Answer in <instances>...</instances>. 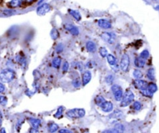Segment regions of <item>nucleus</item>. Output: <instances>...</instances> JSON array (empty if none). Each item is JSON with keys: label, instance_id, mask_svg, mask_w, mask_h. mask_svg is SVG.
<instances>
[{"label": "nucleus", "instance_id": "4468645a", "mask_svg": "<svg viewBox=\"0 0 159 133\" xmlns=\"http://www.w3.org/2000/svg\"><path fill=\"white\" fill-rule=\"evenodd\" d=\"M29 123L30 124L31 127L34 129L38 130V128L42 126V121L39 118H35V117H29L28 118Z\"/></svg>", "mask_w": 159, "mask_h": 133}, {"label": "nucleus", "instance_id": "4c0bfd02", "mask_svg": "<svg viewBox=\"0 0 159 133\" xmlns=\"http://www.w3.org/2000/svg\"><path fill=\"white\" fill-rule=\"evenodd\" d=\"M7 103V98L5 96H0V105L5 106Z\"/></svg>", "mask_w": 159, "mask_h": 133}, {"label": "nucleus", "instance_id": "b1692460", "mask_svg": "<svg viewBox=\"0 0 159 133\" xmlns=\"http://www.w3.org/2000/svg\"><path fill=\"white\" fill-rule=\"evenodd\" d=\"M69 13H70L76 21L81 20V15H80V13L79 12L76 11V10H69Z\"/></svg>", "mask_w": 159, "mask_h": 133}, {"label": "nucleus", "instance_id": "1a4fd4ad", "mask_svg": "<svg viewBox=\"0 0 159 133\" xmlns=\"http://www.w3.org/2000/svg\"><path fill=\"white\" fill-rule=\"evenodd\" d=\"M91 78H92V74H91V71H89V70H85V71H84L81 76L82 86H85L86 85H88L91 82Z\"/></svg>", "mask_w": 159, "mask_h": 133}, {"label": "nucleus", "instance_id": "72a5a7b5", "mask_svg": "<svg viewBox=\"0 0 159 133\" xmlns=\"http://www.w3.org/2000/svg\"><path fill=\"white\" fill-rule=\"evenodd\" d=\"M70 69V63L67 61H65L62 64V71L63 73H66Z\"/></svg>", "mask_w": 159, "mask_h": 133}, {"label": "nucleus", "instance_id": "4be33fe9", "mask_svg": "<svg viewBox=\"0 0 159 133\" xmlns=\"http://www.w3.org/2000/svg\"><path fill=\"white\" fill-rule=\"evenodd\" d=\"M106 59L108 64H109L111 66H115V65H117V59H116V58L112 54H108V55H107Z\"/></svg>", "mask_w": 159, "mask_h": 133}, {"label": "nucleus", "instance_id": "c756f323", "mask_svg": "<svg viewBox=\"0 0 159 133\" xmlns=\"http://www.w3.org/2000/svg\"><path fill=\"white\" fill-rule=\"evenodd\" d=\"M142 104L140 101H134L132 104V108L136 111H140L142 108Z\"/></svg>", "mask_w": 159, "mask_h": 133}, {"label": "nucleus", "instance_id": "a211bd4d", "mask_svg": "<svg viewBox=\"0 0 159 133\" xmlns=\"http://www.w3.org/2000/svg\"><path fill=\"white\" fill-rule=\"evenodd\" d=\"M111 129L113 133H124L125 126L121 123H116Z\"/></svg>", "mask_w": 159, "mask_h": 133}, {"label": "nucleus", "instance_id": "c03bdc74", "mask_svg": "<svg viewBox=\"0 0 159 133\" xmlns=\"http://www.w3.org/2000/svg\"><path fill=\"white\" fill-rule=\"evenodd\" d=\"M13 11L11 10H5V11H3V14L8 15V16L13 14Z\"/></svg>", "mask_w": 159, "mask_h": 133}, {"label": "nucleus", "instance_id": "5701e85b", "mask_svg": "<svg viewBox=\"0 0 159 133\" xmlns=\"http://www.w3.org/2000/svg\"><path fill=\"white\" fill-rule=\"evenodd\" d=\"M94 103L97 106H98L100 108L102 104H103L104 102L105 101V98L102 95H97L95 97H94Z\"/></svg>", "mask_w": 159, "mask_h": 133}, {"label": "nucleus", "instance_id": "9b49d317", "mask_svg": "<svg viewBox=\"0 0 159 133\" xmlns=\"http://www.w3.org/2000/svg\"><path fill=\"white\" fill-rule=\"evenodd\" d=\"M97 24L99 27L105 30H108L111 28V24L109 20L105 19H100L97 21Z\"/></svg>", "mask_w": 159, "mask_h": 133}, {"label": "nucleus", "instance_id": "aec40b11", "mask_svg": "<svg viewBox=\"0 0 159 133\" xmlns=\"http://www.w3.org/2000/svg\"><path fill=\"white\" fill-rule=\"evenodd\" d=\"M24 2V0H11L8 3L9 8L15 9L20 7Z\"/></svg>", "mask_w": 159, "mask_h": 133}, {"label": "nucleus", "instance_id": "09e8293b", "mask_svg": "<svg viewBox=\"0 0 159 133\" xmlns=\"http://www.w3.org/2000/svg\"><path fill=\"white\" fill-rule=\"evenodd\" d=\"M1 125H2V117L0 116V126H1Z\"/></svg>", "mask_w": 159, "mask_h": 133}, {"label": "nucleus", "instance_id": "37998d69", "mask_svg": "<svg viewBox=\"0 0 159 133\" xmlns=\"http://www.w3.org/2000/svg\"><path fill=\"white\" fill-rule=\"evenodd\" d=\"M36 0H24V2L23 4H27V5H30V4H32L33 2H34Z\"/></svg>", "mask_w": 159, "mask_h": 133}, {"label": "nucleus", "instance_id": "c85d7f7f", "mask_svg": "<svg viewBox=\"0 0 159 133\" xmlns=\"http://www.w3.org/2000/svg\"><path fill=\"white\" fill-rule=\"evenodd\" d=\"M98 52L99 55L102 56V58H106L107 55H108V50H107V48L105 47H100L98 49Z\"/></svg>", "mask_w": 159, "mask_h": 133}, {"label": "nucleus", "instance_id": "c9c22d12", "mask_svg": "<svg viewBox=\"0 0 159 133\" xmlns=\"http://www.w3.org/2000/svg\"><path fill=\"white\" fill-rule=\"evenodd\" d=\"M140 92H141L142 95L144 96V97H151L153 95V94H151V93L148 91V89H147V90H144V91H141Z\"/></svg>", "mask_w": 159, "mask_h": 133}, {"label": "nucleus", "instance_id": "dca6fc26", "mask_svg": "<svg viewBox=\"0 0 159 133\" xmlns=\"http://www.w3.org/2000/svg\"><path fill=\"white\" fill-rule=\"evenodd\" d=\"M62 59L60 56H56V57L53 58L52 61V65L53 68H55L56 69H59L62 65Z\"/></svg>", "mask_w": 159, "mask_h": 133}, {"label": "nucleus", "instance_id": "58836bf2", "mask_svg": "<svg viewBox=\"0 0 159 133\" xmlns=\"http://www.w3.org/2000/svg\"><path fill=\"white\" fill-rule=\"evenodd\" d=\"M64 48H63V45H62V44H58L57 46H56V51L57 53H61L62 52V51H63Z\"/></svg>", "mask_w": 159, "mask_h": 133}, {"label": "nucleus", "instance_id": "0eeeda50", "mask_svg": "<svg viewBox=\"0 0 159 133\" xmlns=\"http://www.w3.org/2000/svg\"><path fill=\"white\" fill-rule=\"evenodd\" d=\"M52 10V7L48 3H43L41 4L39 7L37 8V14L39 16H44L46 13H49Z\"/></svg>", "mask_w": 159, "mask_h": 133}, {"label": "nucleus", "instance_id": "473e14b6", "mask_svg": "<svg viewBox=\"0 0 159 133\" xmlns=\"http://www.w3.org/2000/svg\"><path fill=\"white\" fill-rule=\"evenodd\" d=\"M81 79L80 78H76V79H74L73 81H72V85H73V87L75 88H79L80 86H81Z\"/></svg>", "mask_w": 159, "mask_h": 133}, {"label": "nucleus", "instance_id": "a18cd8bd", "mask_svg": "<svg viewBox=\"0 0 159 133\" xmlns=\"http://www.w3.org/2000/svg\"><path fill=\"white\" fill-rule=\"evenodd\" d=\"M102 133H113L111 129H105L104 131H102Z\"/></svg>", "mask_w": 159, "mask_h": 133}, {"label": "nucleus", "instance_id": "39448f33", "mask_svg": "<svg viewBox=\"0 0 159 133\" xmlns=\"http://www.w3.org/2000/svg\"><path fill=\"white\" fill-rule=\"evenodd\" d=\"M111 91L115 100L118 102L121 101L124 94L123 88L118 84H112L111 86Z\"/></svg>", "mask_w": 159, "mask_h": 133}, {"label": "nucleus", "instance_id": "393cba45", "mask_svg": "<svg viewBox=\"0 0 159 133\" xmlns=\"http://www.w3.org/2000/svg\"><path fill=\"white\" fill-rule=\"evenodd\" d=\"M147 77L151 81L154 80V79H155V71H154V69L151 68L147 71Z\"/></svg>", "mask_w": 159, "mask_h": 133}, {"label": "nucleus", "instance_id": "ea45409f", "mask_svg": "<svg viewBox=\"0 0 159 133\" xmlns=\"http://www.w3.org/2000/svg\"><path fill=\"white\" fill-rule=\"evenodd\" d=\"M59 133H73L71 130L66 129V128H62L59 130Z\"/></svg>", "mask_w": 159, "mask_h": 133}, {"label": "nucleus", "instance_id": "6ab92c4d", "mask_svg": "<svg viewBox=\"0 0 159 133\" xmlns=\"http://www.w3.org/2000/svg\"><path fill=\"white\" fill-rule=\"evenodd\" d=\"M47 128H48V131L49 133H56L59 130V126L55 122H49Z\"/></svg>", "mask_w": 159, "mask_h": 133}, {"label": "nucleus", "instance_id": "e433bc0d", "mask_svg": "<svg viewBox=\"0 0 159 133\" xmlns=\"http://www.w3.org/2000/svg\"><path fill=\"white\" fill-rule=\"evenodd\" d=\"M75 68L76 69L79 70L80 72H83L84 70V65L82 62H76V65H75Z\"/></svg>", "mask_w": 159, "mask_h": 133}, {"label": "nucleus", "instance_id": "20e7f679", "mask_svg": "<svg viewBox=\"0 0 159 133\" xmlns=\"http://www.w3.org/2000/svg\"><path fill=\"white\" fill-rule=\"evenodd\" d=\"M130 67V57L128 54L124 53L121 56L119 62V69L124 73H127Z\"/></svg>", "mask_w": 159, "mask_h": 133}, {"label": "nucleus", "instance_id": "f8f14e48", "mask_svg": "<svg viewBox=\"0 0 159 133\" xmlns=\"http://www.w3.org/2000/svg\"><path fill=\"white\" fill-rule=\"evenodd\" d=\"M16 62L20 65H21V66L24 68L26 66V65H27V59L25 57V55L23 52L18 53L16 55Z\"/></svg>", "mask_w": 159, "mask_h": 133}, {"label": "nucleus", "instance_id": "f3484780", "mask_svg": "<svg viewBox=\"0 0 159 133\" xmlns=\"http://www.w3.org/2000/svg\"><path fill=\"white\" fill-rule=\"evenodd\" d=\"M134 65H135L137 68H143L146 65V60L143 59L142 58H140V56L139 57H136L134 60Z\"/></svg>", "mask_w": 159, "mask_h": 133}, {"label": "nucleus", "instance_id": "de8ad7c7", "mask_svg": "<svg viewBox=\"0 0 159 133\" xmlns=\"http://www.w3.org/2000/svg\"><path fill=\"white\" fill-rule=\"evenodd\" d=\"M0 133H7V131H6V129L4 128H2L1 129H0Z\"/></svg>", "mask_w": 159, "mask_h": 133}, {"label": "nucleus", "instance_id": "f257e3e1", "mask_svg": "<svg viewBox=\"0 0 159 133\" xmlns=\"http://www.w3.org/2000/svg\"><path fill=\"white\" fill-rule=\"evenodd\" d=\"M16 78V72L12 69H5L0 72V80L2 82H12Z\"/></svg>", "mask_w": 159, "mask_h": 133}, {"label": "nucleus", "instance_id": "423d86ee", "mask_svg": "<svg viewBox=\"0 0 159 133\" xmlns=\"http://www.w3.org/2000/svg\"><path fill=\"white\" fill-rule=\"evenodd\" d=\"M101 38L104 41L107 42L109 44H113L116 42V34L114 33L110 32H102L101 33Z\"/></svg>", "mask_w": 159, "mask_h": 133}, {"label": "nucleus", "instance_id": "ddd939ff", "mask_svg": "<svg viewBox=\"0 0 159 133\" xmlns=\"http://www.w3.org/2000/svg\"><path fill=\"white\" fill-rule=\"evenodd\" d=\"M64 28L66 30H68V31L70 32L72 35H73V36H77L80 33L79 29L76 27H75V26H73V24H66L65 25H64Z\"/></svg>", "mask_w": 159, "mask_h": 133}, {"label": "nucleus", "instance_id": "bb28decb", "mask_svg": "<svg viewBox=\"0 0 159 133\" xmlns=\"http://www.w3.org/2000/svg\"><path fill=\"white\" fill-rule=\"evenodd\" d=\"M64 110H65V108H64L63 106L59 107L57 109V111H56V114H54V117H56V118H58V119H59L60 117H62V114H63V112H64Z\"/></svg>", "mask_w": 159, "mask_h": 133}, {"label": "nucleus", "instance_id": "9d476101", "mask_svg": "<svg viewBox=\"0 0 159 133\" xmlns=\"http://www.w3.org/2000/svg\"><path fill=\"white\" fill-rule=\"evenodd\" d=\"M101 110L105 113H111L113 111L114 109V105L111 101L109 100H105L103 103V104L100 107Z\"/></svg>", "mask_w": 159, "mask_h": 133}, {"label": "nucleus", "instance_id": "79ce46f5", "mask_svg": "<svg viewBox=\"0 0 159 133\" xmlns=\"http://www.w3.org/2000/svg\"><path fill=\"white\" fill-rule=\"evenodd\" d=\"M6 86L2 82H0V94H2V93L5 91Z\"/></svg>", "mask_w": 159, "mask_h": 133}, {"label": "nucleus", "instance_id": "7ed1b4c3", "mask_svg": "<svg viewBox=\"0 0 159 133\" xmlns=\"http://www.w3.org/2000/svg\"><path fill=\"white\" fill-rule=\"evenodd\" d=\"M86 114V111L84 108H73L68 110L66 112V115L70 118H82Z\"/></svg>", "mask_w": 159, "mask_h": 133}, {"label": "nucleus", "instance_id": "412c9836", "mask_svg": "<svg viewBox=\"0 0 159 133\" xmlns=\"http://www.w3.org/2000/svg\"><path fill=\"white\" fill-rule=\"evenodd\" d=\"M123 116V113L120 110H116V111L111 112L109 115V118L111 119H119Z\"/></svg>", "mask_w": 159, "mask_h": 133}, {"label": "nucleus", "instance_id": "2eb2a0df", "mask_svg": "<svg viewBox=\"0 0 159 133\" xmlns=\"http://www.w3.org/2000/svg\"><path fill=\"white\" fill-rule=\"evenodd\" d=\"M86 49L89 53H95L97 51V45L93 41H88L86 43Z\"/></svg>", "mask_w": 159, "mask_h": 133}, {"label": "nucleus", "instance_id": "f704fd0d", "mask_svg": "<svg viewBox=\"0 0 159 133\" xmlns=\"http://www.w3.org/2000/svg\"><path fill=\"white\" fill-rule=\"evenodd\" d=\"M140 57L142 58L143 59H144V60H147V59H148V58L150 57L149 51H148V50H147V49L143 50V51H142L141 53H140Z\"/></svg>", "mask_w": 159, "mask_h": 133}, {"label": "nucleus", "instance_id": "2f4dec72", "mask_svg": "<svg viewBox=\"0 0 159 133\" xmlns=\"http://www.w3.org/2000/svg\"><path fill=\"white\" fill-rule=\"evenodd\" d=\"M114 79H115V77L113 75L108 74L105 76V82H106L107 84H108V85H112L113 82H114Z\"/></svg>", "mask_w": 159, "mask_h": 133}, {"label": "nucleus", "instance_id": "a19ab883", "mask_svg": "<svg viewBox=\"0 0 159 133\" xmlns=\"http://www.w3.org/2000/svg\"><path fill=\"white\" fill-rule=\"evenodd\" d=\"M94 62H93V61H91V60L88 61L86 64V66L88 67V69H92L93 67H94Z\"/></svg>", "mask_w": 159, "mask_h": 133}, {"label": "nucleus", "instance_id": "8fccbe9b", "mask_svg": "<svg viewBox=\"0 0 159 133\" xmlns=\"http://www.w3.org/2000/svg\"><path fill=\"white\" fill-rule=\"evenodd\" d=\"M0 1H1V0H0Z\"/></svg>", "mask_w": 159, "mask_h": 133}, {"label": "nucleus", "instance_id": "a878e982", "mask_svg": "<svg viewBox=\"0 0 159 133\" xmlns=\"http://www.w3.org/2000/svg\"><path fill=\"white\" fill-rule=\"evenodd\" d=\"M133 76L135 79H141L143 78V74L141 70L140 69H134L133 72Z\"/></svg>", "mask_w": 159, "mask_h": 133}, {"label": "nucleus", "instance_id": "7c9ffc66", "mask_svg": "<svg viewBox=\"0 0 159 133\" xmlns=\"http://www.w3.org/2000/svg\"><path fill=\"white\" fill-rule=\"evenodd\" d=\"M50 36L52 38L53 40H57L59 38V32L58 31L57 29L53 28L51 30V33H50Z\"/></svg>", "mask_w": 159, "mask_h": 133}, {"label": "nucleus", "instance_id": "cd10ccee", "mask_svg": "<svg viewBox=\"0 0 159 133\" xmlns=\"http://www.w3.org/2000/svg\"><path fill=\"white\" fill-rule=\"evenodd\" d=\"M148 90L151 93V94H154V93H155L157 90V85H156V84L153 82H149V83H148Z\"/></svg>", "mask_w": 159, "mask_h": 133}, {"label": "nucleus", "instance_id": "f03ea898", "mask_svg": "<svg viewBox=\"0 0 159 133\" xmlns=\"http://www.w3.org/2000/svg\"><path fill=\"white\" fill-rule=\"evenodd\" d=\"M134 101V94L130 89H127L124 92L122 100L120 101V107L121 108H126L129 106Z\"/></svg>", "mask_w": 159, "mask_h": 133}, {"label": "nucleus", "instance_id": "6e6552de", "mask_svg": "<svg viewBox=\"0 0 159 133\" xmlns=\"http://www.w3.org/2000/svg\"><path fill=\"white\" fill-rule=\"evenodd\" d=\"M133 85L137 90H140L141 91H144V90H147L148 89V82L147 81L143 80V79H134L133 81Z\"/></svg>", "mask_w": 159, "mask_h": 133}, {"label": "nucleus", "instance_id": "49530a36", "mask_svg": "<svg viewBox=\"0 0 159 133\" xmlns=\"http://www.w3.org/2000/svg\"><path fill=\"white\" fill-rule=\"evenodd\" d=\"M30 133H38V130H37V129H34V128H32L31 129H30Z\"/></svg>", "mask_w": 159, "mask_h": 133}]
</instances>
